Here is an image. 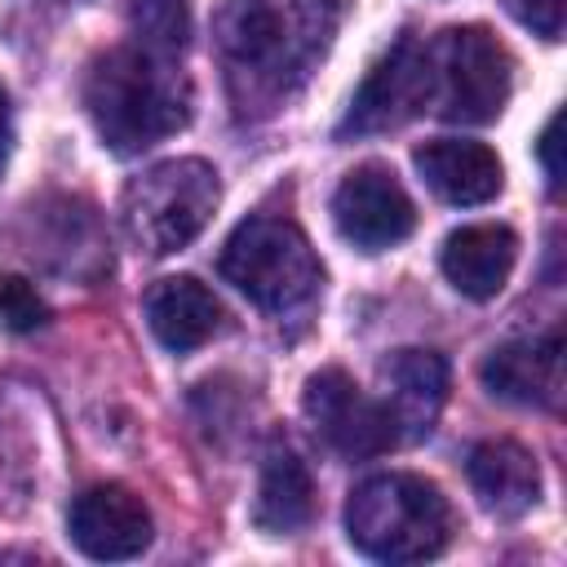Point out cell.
Wrapping results in <instances>:
<instances>
[{
	"instance_id": "cell-1",
	"label": "cell",
	"mask_w": 567,
	"mask_h": 567,
	"mask_svg": "<svg viewBox=\"0 0 567 567\" xmlns=\"http://www.w3.org/2000/svg\"><path fill=\"white\" fill-rule=\"evenodd\" d=\"M332 35L337 0H230L217 22V49L235 115L261 120L292 102Z\"/></svg>"
},
{
	"instance_id": "cell-2",
	"label": "cell",
	"mask_w": 567,
	"mask_h": 567,
	"mask_svg": "<svg viewBox=\"0 0 567 567\" xmlns=\"http://www.w3.org/2000/svg\"><path fill=\"white\" fill-rule=\"evenodd\" d=\"M190 102V80L173 53L142 40L97 53L84 75V111L115 155L151 151L155 142L186 128Z\"/></svg>"
},
{
	"instance_id": "cell-3",
	"label": "cell",
	"mask_w": 567,
	"mask_h": 567,
	"mask_svg": "<svg viewBox=\"0 0 567 567\" xmlns=\"http://www.w3.org/2000/svg\"><path fill=\"white\" fill-rule=\"evenodd\" d=\"M346 532L377 563H425L447 549L452 505L416 474H377L350 492Z\"/></svg>"
},
{
	"instance_id": "cell-4",
	"label": "cell",
	"mask_w": 567,
	"mask_h": 567,
	"mask_svg": "<svg viewBox=\"0 0 567 567\" xmlns=\"http://www.w3.org/2000/svg\"><path fill=\"white\" fill-rule=\"evenodd\" d=\"M217 270L266 315H292L319 297L323 270L310 239L284 217H248L230 230Z\"/></svg>"
},
{
	"instance_id": "cell-5",
	"label": "cell",
	"mask_w": 567,
	"mask_h": 567,
	"mask_svg": "<svg viewBox=\"0 0 567 567\" xmlns=\"http://www.w3.org/2000/svg\"><path fill=\"white\" fill-rule=\"evenodd\" d=\"M425 49V111L452 124H487L505 111L514 62L487 27H447Z\"/></svg>"
},
{
	"instance_id": "cell-6",
	"label": "cell",
	"mask_w": 567,
	"mask_h": 567,
	"mask_svg": "<svg viewBox=\"0 0 567 567\" xmlns=\"http://www.w3.org/2000/svg\"><path fill=\"white\" fill-rule=\"evenodd\" d=\"M221 182L204 159H164L128 182L124 190V230L128 239L151 252L168 257L182 252L217 213Z\"/></svg>"
},
{
	"instance_id": "cell-7",
	"label": "cell",
	"mask_w": 567,
	"mask_h": 567,
	"mask_svg": "<svg viewBox=\"0 0 567 567\" xmlns=\"http://www.w3.org/2000/svg\"><path fill=\"white\" fill-rule=\"evenodd\" d=\"M301 408H306L315 434L346 461H368V456H381L399 443V430H394L385 399L377 403L372 394H363L341 368L315 372L306 381Z\"/></svg>"
},
{
	"instance_id": "cell-8",
	"label": "cell",
	"mask_w": 567,
	"mask_h": 567,
	"mask_svg": "<svg viewBox=\"0 0 567 567\" xmlns=\"http://www.w3.org/2000/svg\"><path fill=\"white\" fill-rule=\"evenodd\" d=\"M425 111V49L416 35H399L390 53L368 71L359 84L346 120L337 124L341 137H368L390 133Z\"/></svg>"
},
{
	"instance_id": "cell-9",
	"label": "cell",
	"mask_w": 567,
	"mask_h": 567,
	"mask_svg": "<svg viewBox=\"0 0 567 567\" xmlns=\"http://www.w3.org/2000/svg\"><path fill=\"white\" fill-rule=\"evenodd\" d=\"M332 221L341 239H350L363 252H377V248H394L399 239H408L416 226V213H412L408 190L385 164H363L346 173V182L337 186Z\"/></svg>"
},
{
	"instance_id": "cell-10",
	"label": "cell",
	"mask_w": 567,
	"mask_h": 567,
	"mask_svg": "<svg viewBox=\"0 0 567 567\" xmlns=\"http://www.w3.org/2000/svg\"><path fill=\"white\" fill-rule=\"evenodd\" d=\"M66 527H71V540L80 545V554H89V558H97V563L137 558V554L151 545V536H155L142 496H133V492L120 487V483L84 487V492L71 501Z\"/></svg>"
},
{
	"instance_id": "cell-11",
	"label": "cell",
	"mask_w": 567,
	"mask_h": 567,
	"mask_svg": "<svg viewBox=\"0 0 567 567\" xmlns=\"http://www.w3.org/2000/svg\"><path fill=\"white\" fill-rule=\"evenodd\" d=\"M478 377L505 403L558 408V399H563V332L549 328L540 337H518V341L496 346L483 359Z\"/></svg>"
},
{
	"instance_id": "cell-12",
	"label": "cell",
	"mask_w": 567,
	"mask_h": 567,
	"mask_svg": "<svg viewBox=\"0 0 567 567\" xmlns=\"http://www.w3.org/2000/svg\"><path fill=\"white\" fill-rule=\"evenodd\" d=\"M385 408L394 416L399 443H416L434 430L447 399V363L434 350H394L381 363Z\"/></svg>"
},
{
	"instance_id": "cell-13",
	"label": "cell",
	"mask_w": 567,
	"mask_h": 567,
	"mask_svg": "<svg viewBox=\"0 0 567 567\" xmlns=\"http://www.w3.org/2000/svg\"><path fill=\"white\" fill-rule=\"evenodd\" d=\"M470 487L478 505L496 518H518L540 496V470L536 456L514 439H483L465 461Z\"/></svg>"
},
{
	"instance_id": "cell-14",
	"label": "cell",
	"mask_w": 567,
	"mask_h": 567,
	"mask_svg": "<svg viewBox=\"0 0 567 567\" xmlns=\"http://www.w3.org/2000/svg\"><path fill=\"white\" fill-rule=\"evenodd\" d=\"M416 173L447 204H487L505 186L496 151H487L483 142H461V137L425 142L416 151Z\"/></svg>"
},
{
	"instance_id": "cell-15",
	"label": "cell",
	"mask_w": 567,
	"mask_h": 567,
	"mask_svg": "<svg viewBox=\"0 0 567 567\" xmlns=\"http://www.w3.org/2000/svg\"><path fill=\"white\" fill-rule=\"evenodd\" d=\"M146 323L155 332V341L173 354H190L204 341H213V332L221 328V306L217 297L190 279V275H173L151 284L146 292Z\"/></svg>"
},
{
	"instance_id": "cell-16",
	"label": "cell",
	"mask_w": 567,
	"mask_h": 567,
	"mask_svg": "<svg viewBox=\"0 0 567 567\" xmlns=\"http://www.w3.org/2000/svg\"><path fill=\"white\" fill-rule=\"evenodd\" d=\"M518 257V239L509 226L483 221V226H461L447 244H443V275L452 279L456 292L487 301L505 288L509 270Z\"/></svg>"
},
{
	"instance_id": "cell-17",
	"label": "cell",
	"mask_w": 567,
	"mask_h": 567,
	"mask_svg": "<svg viewBox=\"0 0 567 567\" xmlns=\"http://www.w3.org/2000/svg\"><path fill=\"white\" fill-rule=\"evenodd\" d=\"M315 509V483L306 461L288 443H270L257 478V501H252V523L266 536H288L310 523Z\"/></svg>"
},
{
	"instance_id": "cell-18",
	"label": "cell",
	"mask_w": 567,
	"mask_h": 567,
	"mask_svg": "<svg viewBox=\"0 0 567 567\" xmlns=\"http://www.w3.org/2000/svg\"><path fill=\"white\" fill-rule=\"evenodd\" d=\"M133 31L142 44L177 53L186 44V0H133Z\"/></svg>"
},
{
	"instance_id": "cell-19",
	"label": "cell",
	"mask_w": 567,
	"mask_h": 567,
	"mask_svg": "<svg viewBox=\"0 0 567 567\" xmlns=\"http://www.w3.org/2000/svg\"><path fill=\"white\" fill-rule=\"evenodd\" d=\"M44 319H49L44 297H40L27 279L4 275V279H0V323H4L9 332H31V328H40Z\"/></svg>"
},
{
	"instance_id": "cell-20",
	"label": "cell",
	"mask_w": 567,
	"mask_h": 567,
	"mask_svg": "<svg viewBox=\"0 0 567 567\" xmlns=\"http://www.w3.org/2000/svg\"><path fill=\"white\" fill-rule=\"evenodd\" d=\"M514 13L545 40H558L563 35V0H509Z\"/></svg>"
},
{
	"instance_id": "cell-21",
	"label": "cell",
	"mask_w": 567,
	"mask_h": 567,
	"mask_svg": "<svg viewBox=\"0 0 567 567\" xmlns=\"http://www.w3.org/2000/svg\"><path fill=\"white\" fill-rule=\"evenodd\" d=\"M558 128H563V115H549L545 133H540V164H545V177H549V190L563 186V164H558Z\"/></svg>"
},
{
	"instance_id": "cell-22",
	"label": "cell",
	"mask_w": 567,
	"mask_h": 567,
	"mask_svg": "<svg viewBox=\"0 0 567 567\" xmlns=\"http://www.w3.org/2000/svg\"><path fill=\"white\" fill-rule=\"evenodd\" d=\"M4 151H9V106H4V93H0V164H4Z\"/></svg>"
}]
</instances>
